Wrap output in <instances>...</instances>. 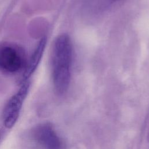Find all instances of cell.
Instances as JSON below:
<instances>
[{
	"instance_id": "277c9868",
	"label": "cell",
	"mask_w": 149,
	"mask_h": 149,
	"mask_svg": "<svg viewBox=\"0 0 149 149\" xmlns=\"http://www.w3.org/2000/svg\"><path fill=\"white\" fill-rule=\"evenodd\" d=\"M32 135L34 140L44 149L62 148V141L50 124L37 126L33 129Z\"/></svg>"
},
{
	"instance_id": "5b68a950",
	"label": "cell",
	"mask_w": 149,
	"mask_h": 149,
	"mask_svg": "<svg viewBox=\"0 0 149 149\" xmlns=\"http://www.w3.org/2000/svg\"><path fill=\"white\" fill-rule=\"evenodd\" d=\"M46 42L47 38L45 37H44L40 40V41L38 43V45L35 48L26 67L23 76L22 82L28 80L29 78L36 70L43 55V52L44 51L46 45Z\"/></svg>"
},
{
	"instance_id": "7a4b0ae2",
	"label": "cell",
	"mask_w": 149,
	"mask_h": 149,
	"mask_svg": "<svg viewBox=\"0 0 149 149\" xmlns=\"http://www.w3.org/2000/svg\"><path fill=\"white\" fill-rule=\"evenodd\" d=\"M25 64L23 51L19 46L10 43L0 45V71L5 74H15Z\"/></svg>"
},
{
	"instance_id": "8992f818",
	"label": "cell",
	"mask_w": 149,
	"mask_h": 149,
	"mask_svg": "<svg viewBox=\"0 0 149 149\" xmlns=\"http://www.w3.org/2000/svg\"><path fill=\"white\" fill-rule=\"evenodd\" d=\"M105 1H107L108 3H112L119 2V1H120L122 0H105Z\"/></svg>"
},
{
	"instance_id": "6da1fadb",
	"label": "cell",
	"mask_w": 149,
	"mask_h": 149,
	"mask_svg": "<svg viewBox=\"0 0 149 149\" xmlns=\"http://www.w3.org/2000/svg\"><path fill=\"white\" fill-rule=\"evenodd\" d=\"M72 45L65 33L55 40L51 55V73L54 87L58 94H64L69 86L71 77Z\"/></svg>"
},
{
	"instance_id": "3957f363",
	"label": "cell",
	"mask_w": 149,
	"mask_h": 149,
	"mask_svg": "<svg viewBox=\"0 0 149 149\" xmlns=\"http://www.w3.org/2000/svg\"><path fill=\"white\" fill-rule=\"evenodd\" d=\"M30 86V82L29 80L22 82L19 90L6 104L2 112V120L3 125L6 128H12L17 122Z\"/></svg>"
}]
</instances>
